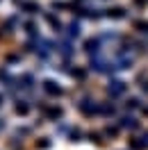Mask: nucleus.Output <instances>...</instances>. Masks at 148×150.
<instances>
[{
  "label": "nucleus",
  "instance_id": "obj_1",
  "mask_svg": "<svg viewBox=\"0 0 148 150\" xmlns=\"http://www.w3.org/2000/svg\"><path fill=\"white\" fill-rule=\"evenodd\" d=\"M123 91H125V82H121V80L110 82V93H112V96H121Z\"/></svg>",
  "mask_w": 148,
  "mask_h": 150
},
{
  "label": "nucleus",
  "instance_id": "obj_2",
  "mask_svg": "<svg viewBox=\"0 0 148 150\" xmlns=\"http://www.w3.org/2000/svg\"><path fill=\"white\" fill-rule=\"evenodd\" d=\"M43 89H46L50 96H62V86H57L55 82H50V80H48V82H43Z\"/></svg>",
  "mask_w": 148,
  "mask_h": 150
},
{
  "label": "nucleus",
  "instance_id": "obj_3",
  "mask_svg": "<svg viewBox=\"0 0 148 150\" xmlns=\"http://www.w3.org/2000/svg\"><path fill=\"white\" fill-rule=\"evenodd\" d=\"M80 109H82L84 114H96V112H98V107H96V105H91L89 100H82V103H80Z\"/></svg>",
  "mask_w": 148,
  "mask_h": 150
},
{
  "label": "nucleus",
  "instance_id": "obj_4",
  "mask_svg": "<svg viewBox=\"0 0 148 150\" xmlns=\"http://www.w3.org/2000/svg\"><path fill=\"white\" fill-rule=\"evenodd\" d=\"M121 125H123V127H130V130H134V127H137V121H134V118H123Z\"/></svg>",
  "mask_w": 148,
  "mask_h": 150
},
{
  "label": "nucleus",
  "instance_id": "obj_5",
  "mask_svg": "<svg viewBox=\"0 0 148 150\" xmlns=\"http://www.w3.org/2000/svg\"><path fill=\"white\" fill-rule=\"evenodd\" d=\"M50 116H53V118H59V116H62V109H59V107H53V109H50Z\"/></svg>",
  "mask_w": 148,
  "mask_h": 150
},
{
  "label": "nucleus",
  "instance_id": "obj_6",
  "mask_svg": "<svg viewBox=\"0 0 148 150\" xmlns=\"http://www.w3.org/2000/svg\"><path fill=\"white\" fill-rule=\"evenodd\" d=\"M132 148H134V150H141V148H146V143H144V141H137V139H134V141H132Z\"/></svg>",
  "mask_w": 148,
  "mask_h": 150
},
{
  "label": "nucleus",
  "instance_id": "obj_7",
  "mask_svg": "<svg viewBox=\"0 0 148 150\" xmlns=\"http://www.w3.org/2000/svg\"><path fill=\"white\" fill-rule=\"evenodd\" d=\"M87 50L91 52V50H98V41H87Z\"/></svg>",
  "mask_w": 148,
  "mask_h": 150
},
{
  "label": "nucleus",
  "instance_id": "obj_8",
  "mask_svg": "<svg viewBox=\"0 0 148 150\" xmlns=\"http://www.w3.org/2000/svg\"><path fill=\"white\" fill-rule=\"evenodd\" d=\"M110 16H114V18H121V16H123V9H110Z\"/></svg>",
  "mask_w": 148,
  "mask_h": 150
},
{
  "label": "nucleus",
  "instance_id": "obj_9",
  "mask_svg": "<svg viewBox=\"0 0 148 150\" xmlns=\"http://www.w3.org/2000/svg\"><path fill=\"white\" fill-rule=\"evenodd\" d=\"M78 34H80V28H78V25H71V37H78Z\"/></svg>",
  "mask_w": 148,
  "mask_h": 150
},
{
  "label": "nucleus",
  "instance_id": "obj_10",
  "mask_svg": "<svg viewBox=\"0 0 148 150\" xmlns=\"http://www.w3.org/2000/svg\"><path fill=\"white\" fill-rule=\"evenodd\" d=\"M16 112H18V114H28V105H18Z\"/></svg>",
  "mask_w": 148,
  "mask_h": 150
},
{
  "label": "nucleus",
  "instance_id": "obj_11",
  "mask_svg": "<svg viewBox=\"0 0 148 150\" xmlns=\"http://www.w3.org/2000/svg\"><path fill=\"white\" fill-rule=\"evenodd\" d=\"M137 28H141V32H148V23H137Z\"/></svg>",
  "mask_w": 148,
  "mask_h": 150
},
{
  "label": "nucleus",
  "instance_id": "obj_12",
  "mask_svg": "<svg viewBox=\"0 0 148 150\" xmlns=\"http://www.w3.org/2000/svg\"><path fill=\"white\" fill-rule=\"evenodd\" d=\"M141 141H144V143H146V146H148V132H146V134H144V137H141Z\"/></svg>",
  "mask_w": 148,
  "mask_h": 150
},
{
  "label": "nucleus",
  "instance_id": "obj_13",
  "mask_svg": "<svg viewBox=\"0 0 148 150\" xmlns=\"http://www.w3.org/2000/svg\"><path fill=\"white\" fill-rule=\"evenodd\" d=\"M144 112H146V114H148V107H146V109H144Z\"/></svg>",
  "mask_w": 148,
  "mask_h": 150
},
{
  "label": "nucleus",
  "instance_id": "obj_14",
  "mask_svg": "<svg viewBox=\"0 0 148 150\" xmlns=\"http://www.w3.org/2000/svg\"><path fill=\"white\" fill-rule=\"evenodd\" d=\"M0 103H2V96H0Z\"/></svg>",
  "mask_w": 148,
  "mask_h": 150
}]
</instances>
